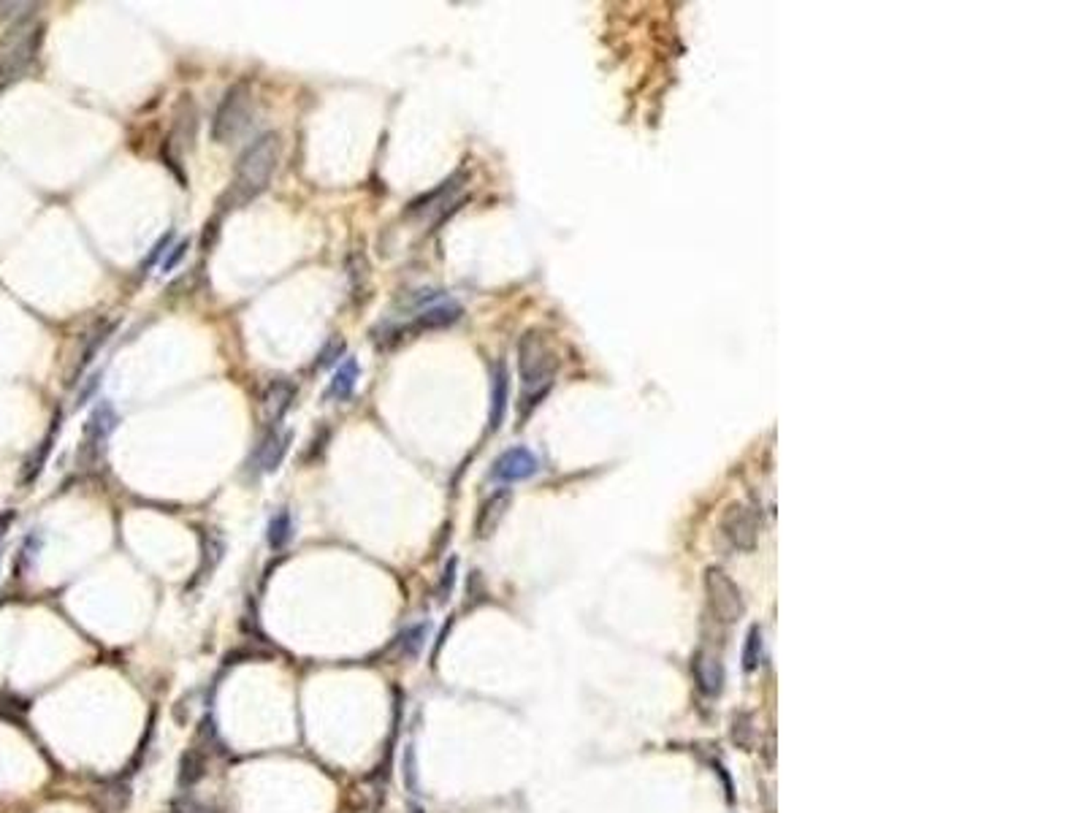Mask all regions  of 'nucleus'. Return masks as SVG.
<instances>
[{
	"mask_svg": "<svg viewBox=\"0 0 1084 813\" xmlns=\"http://www.w3.org/2000/svg\"><path fill=\"white\" fill-rule=\"evenodd\" d=\"M290 534H293V526H290V512H288V510H280L277 516L269 521V545H272L274 550H280V548H285V545H288Z\"/></svg>",
	"mask_w": 1084,
	"mask_h": 813,
	"instance_id": "dca6fc26",
	"label": "nucleus"
},
{
	"mask_svg": "<svg viewBox=\"0 0 1084 813\" xmlns=\"http://www.w3.org/2000/svg\"><path fill=\"white\" fill-rule=\"evenodd\" d=\"M721 529L734 548H754L757 542V518L746 504H732L721 521Z\"/></svg>",
	"mask_w": 1084,
	"mask_h": 813,
	"instance_id": "1a4fd4ad",
	"label": "nucleus"
},
{
	"mask_svg": "<svg viewBox=\"0 0 1084 813\" xmlns=\"http://www.w3.org/2000/svg\"><path fill=\"white\" fill-rule=\"evenodd\" d=\"M540 472V458L529 448H510L504 450L491 469V478L499 483H520Z\"/></svg>",
	"mask_w": 1084,
	"mask_h": 813,
	"instance_id": "6e6552de",
	"label": "nucleus"
},
{
	"mask_svg": "<svg viewBox=\"0 0 1084 813\" xmlns=\"http://www.w3.org/2000/svg\"><path fill=\"white\" fill-rule=\"evenodd\" d=\"M518 377H520V415L542 402L556 377V353L537 331H527L518 341Z\"/></svg>",
	"mask_w": 1084,
	"mask_h": 813,
	"instance_id": "f03ea898",
	"label": "nucleus"
},
{
	"mask_svg": "<svg viewBox=\"0 0 1084 813\" xmlns=\"http://www.w3.org/2000/svg\"><path fill=\"white\" fill-rule=\"evenodd\" d=\"M356 382H358V361H356V358H344V361L336 366V372H334V377H331V382H328L326 399L347 402V399L353 396V391H356Z\"/></svg>",
	"mask_w": 1084,
	"mask_h": 813,
	"instance_id": "ddd939ff",
	"label": "nucleus"
},
{
	"mask_svg": "<svg viewBox=\"0 0 1084 813\" xmlns=\"http://www.w3.org/2000/svg\"><path fill=\"white\" fill-rule=\"evenodd\" d=\"M171 239H173V234H171V231H168L165 236H160V242H158V244L152 247V252H150V258H147V266L158 261V255H160V252H163V249H165V247L171 244Z\"/></svg>",
	"mask_w": 1084,
	"mask_h": 813,
	"instance_id": "aec40b11",
	"label": "nucleus"
},
{
	"mask_svg": "<svg viewBox=\"0 0 1084 813\" xmlns=\"http://www.w3.org/2000/svg\"><path fill=\"white\" fill-rule=\"evenodd\" d=\"M185 249H188V242H180L177 247H173V249H171V255H168V258H165V261L160 264V269H163V272H171L173 266H177V264L182 261V255H185Z\"/></svg>",
	"mask_w": 1084,
	"mask_h": 813,
	"instance_id": "6ab92c4d",
	"label": "nucleus"
},
{
	"mask_svg": "<svg viewBox=\"0 0 1084 813\" xmlns=\"http://www.w3.org/2000/svg\"><path fill=\"white\" fill-rule=\"evenodd\" d=\"M114 426H117V415H114L111 404L101 402L84 423V445H81V461L84 464L96 466L104 458L106 442H109V434L114 432Z\"/></svg>",
	"mask_w": 1084,
	"mask_h": 813,
	"instance_id": "0eeeda50",
	"label": "nucleus"
},
{
	"mask_svg": "<svg viewBox=\"0 0 1084 813\" xmlns=\"http://www.w3.org/2000/svg\"><path fill=\"white\" fill-rule=\"evenodd\" d=\"M255 122V104H252V93L250 88L242 84H234V88L223 96L220 106L214 111L211 119V139L217 144H236L247 131L250 125Z\"/></svg>",
	"mask_w": 1084,
	"mask_h": 813,
	"instance_id": "20e7f679",
	"label": "nucleus"
},
{
	"mask_svg": "<svg viewBox=\"0 0 1084 813\" xmlns=\"http://www.w3.org/2000/svg\"><path fill=\"white\" fill-rule=\"evenodd\" d=\"M33 9L35 6L22 12L12 22V27L6 30L4 41H0V76H4V79L19 76L33 63V58H35V52L41 47L43 27L35 19Z\"/></svg>",
	"mask_w": 1084,
	"mask_h": 813,
	"instance_id": "7ed1b4c3",
	"label": "nucleus"
},
{
	"mask_svg": "<svg viewBox=\"0 0 1084 813\" xmlns=\"http://www.w3.org/2000/svg\"><path fill=\"white\" fill-rule=\"evenodd\" d=\"M504 407H507V369L504 364H496V372L491 380V432H496L502 426Z\"/></svg>",
	"mask_w": 1084,
	"mask_h": 813,
	"instance_id": "2eb2a0df",
	"label": "nucleus"
},
{
	"mask_svg": "<svg viewBox=\"0 0 1084 813\" xmlns=\"http://www.w3.org/2000/svg\"><path fill=\"white\" fill-rule=\"evenodd\" d=\"M280 160V136L277 134H260L250 147L242 152L236 163V174L231 182V190L226 193L223 203H231L228 209L244 206L247 201L258 198L272 182V174Z\"/></svg>",
	"mask_w": 1084,
	"mask_h": 813,
	"instance_id": "f257e3e1",
	"label": "nucleus"
},
{
	"mask_svg": "<svg viewBox=\"0 0 1084 813\" xmlns=\"http://www.w3.org/2000/svg\"><path fill=\"white\" fill-rule=\"evenodd\" d=\"M293 399H296V388H293L290 382L277 380V382L269 385V391H266V396H264V407H266V415H269V426H280V420H282V415L288 412V407H290Z\"/></svg>",
	"mask_w": 1084,
	"mask_h": 813,
	"instance_id": "4468645a",
	"label": "nucleus"
},
{
	"mask_svg": "<svg viewBox=\"0 0 1084 813\" xmlns=\"http://www.w3.org/2000/svg\"><path fill=\"white\" fill-rule=\"evenodd\" d=\"M458 180H461V177H453V180L442 182L437 190H431L428 196H423V198L412 201V203H410V209H407V218H426V215H434V211H437V209H445V206L450 203L453 193L461 188V185H458Z\"/></svg>",
	"mask_w": 1084,
	"mask_h": 813,
	"instance_id": "f8f14e48",
	"label": "nucleus"
},
{
	"mask_svg": "<svg viewBox=\"0 0 1084 813\" xmlns=\"http://www.w3.org/2000/svg\"><path fill=\"white\" fill-rule=\"evenodd\" d=\"M342 353H344V341H342V339H334L331 345H328V348H326V350L318 356V358H320V361H318V366H328L331 361H336L334 356H342Z\"/></svg>",
	"mask_w": 1084,
	"mask_h": 813,
	"instance_id": "a211bd4d",
	"label": "nucleus"
},
{
	"mask_svg": "<svg viewBox=\"0 0 1084 813\" xmlns=\"http://www.w3.org/2000/svg\"><path fill=\"white\" fill-rule=\"evenodd\" d=\"M288 442H290V434H282L280 426H269L264 440H260V445L255 450V458H258V464H260L264 472H274V469L282 464V458L288 453Z\"/></svg>",
	"mask_w": 1084,
	"mask_h": 813,
	"instance_id": "9d476101",
	"label": "nucleus"
},
{
	"mask_svg": "<svg viewBox=\"0 0 1084 813\" xmlns=\"http://www.w3.org/2000/svg\"><path fill=\"white\" fill-rule=\"evenodd\" d=\"M743 662H746V670H757L759 662H762V629L759 626H751V632H749Z\"/></svg>",
	"mask_w": 1084,
	"mask_h": 813,
	"instance_id": "f3484780",
	"label": "nucleus"
},
{
	"mask_svg": "<svg viewBox=\"0 0 1084 813\" xmlns=\"http://www.w3.org/2000/svg\"><path fill=\"white\" fill-rule=\"evenodd\" d=\"M458 318H461V307H458L456 302H450V298H440V302H434V304L418 310L415 318L407 320V323H399V326L388 323V326H382V345H380V348H394V345H399V341L412 339V336H418V334H423V331L448 328V326H453Z\"/></svg>",
	"mask_w": 1084,
	"mask_h": 813,
	"instance_id": "39448f33",
	"label": "nucleus"
},
{
	"mask_svg": "<svg viewBox=\"0 0 1084 813\" xmlns=\"http://www.w3.org/2000/svg\"><path fill=\"white\" fill-rule=\"evenodd\" d=\"M691 667H694V675H697L700 689H703L708 697H716V694L721 692V686H724V667H721V662H719L716 656L700 651L697 656H694V664H691Z\"/></svg>",
	"mask_w": 1084,
	"mask_h": 813,
	"instance_id": "9b49d317",
	"label": "nucleus"
},
{
	"mask_svg": "<svg viewBox=\"0 0 1084 813\" xmlns=\"http://www.w3.org/2000/svg\"><path fill=\"white\" fill-rule=\"evenodd\" d=\"M705 591H708L711 610H713V616H716L719 621L732 624V621H737V618L743 616L746 605H743L741 588L734 586V580H732L727 572H721V570H708V575H705Z\"/></svg>",
	"mask_w": 1084,
	"mask_h": 813,
	"instance_id": "423d86ee",
	"label": "nucleus"
}]
</instances>
